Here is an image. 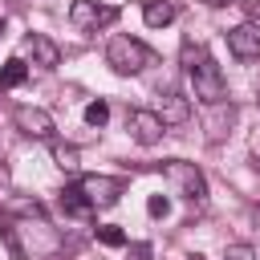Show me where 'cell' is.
Masks as SVG:
<instances>
[{"label":"cell","mask_w":260,"mask_h":260,"mask_svg":"<svg viewBox=\"0 0 260 260\" xmlns=\"http://www.w3.org/2000/svg\"><path fill=\"white\" fill-rule=\"evenodd\" d=\"M183 69H187V77H191V85H195V98H199V102L219 106V102L228 98V81H223V73H219V65H215V57H211L203 45L183 41Z\"/></svg>","instance_id":"1"},{"label":"cell","mask_w":260,"mask_h":260,"mask_svg":"<svg viewBox=\"0 0 260 260\" xmlns=\"http://www.w3.org/2000/svg\"><path fill=\"white\" fill-rule=\"evenodd\" d=\"M106 65H110L114 73H122V77L142 73V69L150 65V49H146L142 41H134V37H110V45H106Z\"/></svg>","instance_id":"2"},{"label":"cell","mask_w":260,"mask_h":260,"mask_svg":"<svg viewBox=\"0 0 260 260\" xmlns=\"http://www.w3.org/2000/svg\"><path fill=\"white\" fill-rule=\"evenodd\" d=\"M162 175L175 183V191L187 199V203H207V179H203V171L195 167V162H187V158H167L162 162Z\"/></svg>","instance_id":"3"},{"label":"cell","mask_w":260,"mask_h":260,"mask_svg":"<svg viewBox=\"0 0 260 260\" xmlns=\"http://www.w3.org/2000/svg\"><path fill=\"white\" fill-rule=\"evenodd\" d=\"M118 20V8L114 4H98V0H73L69 4V24L81 28V32H98L106 24Z\"/></svg>","instance_id":"4"},{"label":"cell","mask_w":260,"mask_h":260,"mask_svg":"<svg viewBox=\"0 0 260 260\" xmlns=\"http://www.w3.org/2000/svg\"><path fill=\"white\" fill-rule=\"evenodd\" d=\"M77 187L85 191V199L93 207H114L122 199V179H110V175H81Z\"/></svg>","instance_id":"5"},{"label":"cell","mask_w":260,"mask_h":260,"mask_svg":"<svg viewBox=\"0 0 260 260\" xmlns=\"http://www.w3.org/2000/svg\"><path fill=\"white\" fill-rule=\"evenodd\" d=\"M12 122L28 138H53V114L41 110V106H16L12 110Z\"/></svg>","instance_id":"6"},{"label":"cell","mask_w":260,"mask_h":260,"mask_svg":"<svg viewBox=\"0 0 260 260\" xmlns=\"http://www.w3.org/2000/svg\"><path fill=\"white\" fill-rule=\"evenodd\" d=\"M126 126H130V134H134V142H138V146H154V142L167 134V126H162L158 110H130Z\"/></svg>","instance_id":"7"},{"label":"cell","mask_w":260,"mask_h":260,"mask_svg":"<svg viewBox=\"0 0 260 260\" xmlns=\"http://www.w3.org/2000/svg\"><path fill=\"white\" fill-rule=\"evenodd\" d=\"M228 49L236 61H260V24H236L228 28Z\"/></svg>","instance_id":"8"},{"label":"cell","mask_w":260,"mask_h":260,"mask_svg":"<svg viewBox=\"0 0 260 260\" xmlns=\"http://www.w3.org/2000/svg\"><path fill=\"white\" fill-rule=\"evenodd\" d=\"M28 53H32V65H41V69H57V65H61V49H57V41H49L45 32H32V37H28Z\"/></svg>","instance_id":"9"},{"label":"cell","mask_w":260,"mask_h":260,"mask_svg":"<svg viewBox=\"0 0 260 260\" xmlns=\"http://www.w3.org/2000/svg\"><path fill=\"white\" fill-rule=\"evenodd\" d=\"M158 118H162V126H187V122H191V98L167 93L162 106H158Z\"/></svg>","instance_id":"10"},{"label":"cell","mask_w":260,"mask_h":260,"mask_svg":"<svg viewBox=\"0 0 260 260\" xmlns=\"http://www.w3.org/2000/svg\"><path fill=\"white\" fill-rule=\"evenodd\" d=\"M175 16H179V8H175L171 0H146V4H142V20H146L150 28H167Z\"/></svg>","instance_id":"11"},{"label":"cell","mask_w":260,"mask_h":260,"mask_svg":"<svg viewBox=\"0 0 260 260\" xmlns=\"http://www.w3.org/2000/svg\"><path fill=\"white\" fill-rule=\"evenodd\" d=\"M61 211H65V215H77V219H85V215L93 211V203H89V199H85V191L73 183V187H65V191H61Z\"/></svg>","instance_id":"12"},{"label":"cell","mask_w":260,"mask_h":260,"mask_svg":"<svg viewBox=\"0 0 260 260\" xmlns=\"http://www.w3.org/2000/svg\"><path fill=\"white\" fill-rule=\"evenodd\" d=\"M24 81H28V65H24L20 57L4 61V69H0V89H16V85H24Z\"/></svg>","instance_id":"13"},{"label":"cell","mask_w":260,"mask_h":260,"mask_svg":"<svg viewBox=\"0 0 260 260\" xmlns=\"http://www.w3.org/2000/svg\"><path fill=\"white\" fill-rule=\"evenodd\" d=\"M53 158L61 171H77V146H65V142H53Z\"/></svg>","instance_id":"14"},{"label":"cell","mask_w":260,"mask_h":260,"mask_svg":"<svg viewBox=\"0 0 260 260\" xmlns=\"http://www.w3.org/2000/svg\"><path fill=\"white\" fill-rule=\"evenodd\" d=\"M98 240H102L106 248H126V244H130V240H126V232H122V228H114V223H102V228H98Z\"/></svg>","instance_id":"15"},{"label":"cell","mask_w":260,"mask_h":260,"mask_svg":"<svg viewBox=\"0 0 260 260\" xmlns=\"http://www.w3.org/2000/svg\"><path fill=\"white\" fill-rule=\"evenodd\" d=\"M85 122H89V126H106V122H110V106H106L102 98L89 102V106H85Z\"/></svg>","instance_id":"16"},{"label":"cell","mask_w":260,"mask_h":260,"mask_svg":"<svg viewBox=\"0 0 260 260\" xmlns=\"http://www.w3.org/2000/svg\"><path fill=\"white\" fill-rule=\"evenodd\" d=\"M8 207H12L16 215H45V207H41L37 199H8Z\"/></svg>","instance_id":"17"},{"label":"cell","mask_w":260,"mask_h":260,"mask_svg":"<svg viewBox=\"0 0 260 260\" xmlns=\"http://www.w3.org/2000/svg\"><path fill=\"white\" fill-rule=\"evenodd\" d=\"M146 211H150L154 219H167V215H171V199H167V195H150V199H146Z\"/></svg>","instance_id":"18"},{"label":"cell","mask_w":260,"mask_h":260,"mask_svg":"<svg viewBox=\"0 0 260 260\" xmlns=\"http://www.w3.org/2000/svg\"><path fill=\"white\" fill-rule=\"evenodd\" d=\"M126 260H154V248L146 240H134V244H126Z\"/></svg>","instance_id":"19"},{"label":"cell","mask_w":260,"mask_h":260,"mask_svg":"<svg viewBox=\"0 0 260 260\" xmlns=\"http://www.w3.org/2000/svg\"><path fill=\"white\" fill-rule=\"evenodd\" d=\"M223 260H256V248L252 244H228L223 248Z\"/></svg>","instance_id":"20"},{"label":"cell","mask_w":260,"mask_h":260,"mask_svg":"<svg viewBox=\"0 0 260 260\" xmlns=\"http://www.w3.org/2000/svg\"><path fill=\"white\" fill-rule=\"evenodd\" d=\"M240 8L248 12V20H252V24H260V0H240Z\"/></svg>","instance_id":"21"},{"label":"cell","mask_w":260,"mask_h":260,"mask_svg":"<svg viewBox=\"0 0 260 260\" xmlns=\"http://www.w3.org/2000/svg\"><path fill=\"white\" fill-rule=\"evenodd\" d=\"M8 187V162H4V154H0V191Z\"/></svg>","instance_id":"22"},{"label":"cell","mask_w":260,"mask_h":260,"mask_svg":"<svg viewBox=\"0 0 260 260\" xmlns=\"http://www.w3.org/2000/svg\"><path fill=\"white\" fill-rule=\"evenodd\" d=\"M207 8H223V4H232V0H203Z\"/></svg>","instance_id":"23"},{"label":"cell","mask_w":260,"mask_h":260,"mask_svg":"<svg viewBox=\"0 0 260 260\" xmlns=\"http://www.w3.org/2000/svg\"><path fill=\"white\" fill-rule=\"evenodd\" d=\"M187 260H203V256H199V252H191V256H187Z\"/></svg>","instance_id":"24"},{"label":"cell","mask_w":260,"mask_h":260,"mask_svg":"<svg viewBox=\"0 0 260 260\" xmlns=\"http://www.w3.org/2000/svg\"><path fill=\"white\" fill-rule=\"evenodd\" d=\"M0 37H4V20H0Z\"/></svg>","instance_id":"25"},{"label":"cell","mask_w":260,"mask_h":260,"mask_svg":"<svg viewBox=\"0 0 260 260\" xmlns=\"http://www.w3.org/2000/svg\"><path fill=\"white\" fill-rule=\"evenodd\" d=\"M256 171H260V154H256Z\"/></svg>","instance_id":"26"}]
</instances>
